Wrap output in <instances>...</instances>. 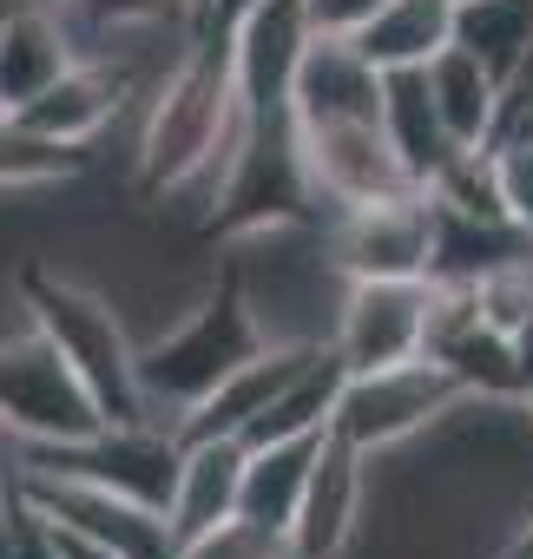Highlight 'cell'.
<instances>
[{"mask_svg":"<svg viewBox=\"0 0 533 559\" xmlns=\"http://www.w3.org/2000/svg\"><path fill=\"white\" fill-rule=\"evenodd\" d=\"M139 93V80L126 73V67H112V60H73L21 119L40 132V139H54V145H73V152H93L99 139H106V126L126 112V99Z\"/></svg>","mask_w":533,"mask_h":559,"instance_id":"11","label":"cell"},{"mask_svg":"<svg viewBox=\"0 0 533 559\" xmlns=\"http://www.w3.org/2000/svg\"><path fill=\"white\" fill-rule=\"evenodd\" d=\"M382 8H389V0H304L310 34H350V40H356Z\"/></svg>","mask_w":533,"mask_h":559,"instance_id":"23","label":"cell"},{"mask_svg":"<svg viewBox=\"0 0 533 559\" xmlns=\"http://www.w3.org/2000/svg\"><path fill=\"white\" fill-rule=\"evenodd\" d=\"M487 171H494L507 224L533 237V139H494L487 145Z\"/></svg>","mask_w":533,"mask_h":559,"instance_id":"22","label":"cell"},{"mask_svg":"<svg viewBox=\"0 0 533 559\" xmlns=\"http://www.w3.org/2000/svg\"><path fill=\"white\" fill-rule=\"evenodd\" d=\"M323 263L336 270V284H350V276H435V198H428V185L336 211Z\"/></svg>","mask_w":533,"mask_h":559,"instance_id":"7","label":"cell"},{"mask_svg":"<svg viewBox=\"0 0 533 559\" xmlns=\"http://www.w3.org/2000/svg\"><path fill=\"white\" fill-rule=\"evenodd\" d=\"M284 119H382V73L350 34H310Z\"/></svg>","mask_w":533,"mask_h":559,"instance_id":"13","label":"cell"},{"mask_svg":"<svg viewBox=\"0 0 533 559\" xmlns=\"http://www.w3.org/2000/svg\"><path fill=\"white\" fill-rule=\"evenodd\" d=\"M21 310L60 349V362L80 376V389L93 395L106 428L152 421L145 382H139V336H132L126 310L106 290L80 284V276H60V270H27L21 276Z\"/></svg>","mask_w":533,"mask_h":559,"instance_id":"1","label":"cell"},{"mask_svg":"<svg viewBox=\"0 0 533 559\" xmlns=\"http://www.w3.org/2000/svg\"><path fill=\"white\" fill-rule=\"evenodd\" d=\"M454 40L500 80V93H507V80H513V67L526 60V47H533V0H461L454 8Z\"/></svg>","mask_w":533,"mask_h":559,"instance_id":"19","label":"cell"},{"mask_svg":"<svg viewBox=\"0 0 533 559\" xmlns=\"http://www.w3.org/2000/svg\"><path fill=\"white\" fill-rule=\"evenodd\" d=\"M461 402H474V395L435 356H415V362H389V369L343 376V395H336L330 428L350 435L363 454H389V448L415 441L422 428H435L441 415H454Z\"/></svg>","mask_w":533,"mask_h":559,"instance_id":"5","label":"cell"},{"mask_svg":"<svg viewBox=\"0 0 533 559\" xmlns=\"http://www.w3.org/2000/svg\"><path fill=\"white\" fill-rule=\"evenodd\" d=\"M428 304H435V276H350L330 330L336 362L363 376L428 356Z\"/></svg>","mask_w":533,"mask_h":559,"instance_id":"6","label":"cell"},{"mask_svg":"<svg viewBox=\"0 0 533 559\" xmlns=\"http://www.w3.org/2000/svg\"><path fill=\"white\" fill-rule=\"evenodd\" d=\"M284 132H291V158H297L310 204L350 211V204L422 191L395 139L382 132V119H284Z\"/></svg>","mask_w":533,"mask_h":559,"instance_id":"3","label":"cell"},{"mask_svg":"<svg viewBox=\"0 0 533 559\" xmlns=\"http://www.w3.org/2000/svg\"><path fill=\"white\" fill-rule=\"evenodd\" d=\"M422 73H428V93H435V106H441V119H448V132H454L461 152H481V145L500 139V106H507V93H500V80H494L461 40H454L448 53H435Z\"/></svg>","mask_w":533,"mask_h":559,"instance_id":"16","label":"cell"},{"mask_svg":"<svg viewBox=\"0 0 533 559\" xmlns=\"http://www.w3.org/2000/svg\"><path fill=\"white\" fill-rule=\"evenodd\" d=\"M244 461H250V441H237V435L185 441V454H178V487H171V507H165L171 552H185V546L204 539L211 526L237 520V507H244Z\"/></svg>","mask_w":533,"mask_h":559,"instance_id":"12","label":"cell"},{"mask_svg":"<svg viewBox=\"0 0 533 559\" xmlns=\"http://www.w3.org/2000/svg\"><path fill=\"white\" fill-rule=\"evenodd\" d=\"M14 487L34 513H47L54 526H73L86 539H106L132 559H178L171 552V526L158 507L106 487V480H86V474H54V467H14Z\"/></svg>","mask_w":533,"mask_h":559,"instance_id":"8","label":"cell"},{"mask_svg":"<svg viewBox=\"0 0 533 559\" xmlns=\"http://www.w3.org/2000/svg\"><path fill=\"white\" fill-rule=\"evenodd\" d=\"M99 408L80 389V376L60 362V349L27 323L21 336H0V435L8 448H54L99 435Z\"/></svg>","mask_w":533,"mask_h":559,"instance_id":"4","label":"cell"},{"mask_svg":"<svg viewBox=\"0 0 533 559\" xmlns=\"http://www.w3.org/2000/svg\"><path fill=\"white\" fill-rule=\"evenodd\" d=\"M382 132L395 139V152H402V165L415 171V185H428L441 165L461 158V145H454V132H448V119H441V106H435L422 67L382 73Z\"/></svg>","mask_w":533,"mask_h":559,"instance_id":"15","label":"cell"},{"mask_svg":"<svg viewBox=\"0 0 533 559\" xmlns=\"http://www.w3.org/2000/svg\"><path fill=\"white\" fill-rule=\"evenodd\" d=\"M73 40L80 34H99V27H198V8L191 0H73L60 8Z\"/></svg>","mask_w":533,"mask_h":559,"instance_id":"21","label":"cell"},{"mask_svg":"<svg viewBox=\"0 0 533 559\" xmlns=\"http://www.w3.org/2000/svg\"><path fill=\"white\" fill-rule=\"evenodd\" d=\"M34 8H73V0H34Z\"/></svg>","mask_w":533,"mask_h":559,"instance_id":"27","label":"cell"},{"mask_svg":"<svg viewBox=\"0 0 533 559\" xmlns=\"http://www.w3.org/2000/svg\"><path fill=\"white\" fill-rule=\"evenodd\" d=\"M363 493H369V454L330 428L317 461H310L297 520H291L297 559H343V546L356 539V520H363Z\"/></svg>","mask_w":533,"mask_h":559,"instance_id":"10","label":"cell"},{"mask_svg":"<svg viewBox=\"0 0 533 559\" xmlns=\"http://www.w3.org/2000/svg\"><path fill=\"white\" fill-rule=\"evenodd\" d=\"M277 330L263 323V310L244 297L237 276H224L217 290H204L191 310H178L152 343H139V382H145V408L152 421L178 428L244 356H257Z\"/></svg>","mask_w":533,"mask_h":559,"instance_id":"2","label":"cell"},{"mask_svg":"<svg viewBox=\"0 0 533 559\" xmlns=\"http://www.w3.org/2000/svg\"><path fill=\"white\" fill-rule=\"evenodd\" d=\"M47 520V513H40ZM54 526V520H47ZM54 546H60V559H132V552H119V546H106V539H86V533H73V526H54Z\"/></svg>","mask_w":533,"mask_h":559,"instance_id":"24","label":"cell"},{"mask_svg":"<svg viewBox=\"0 0 533 559\" xmlns=\"http://www.w3.org/2000/svg\"><path fill=\"white\" fill-rule=\"evenodd\" d=\"M323 435L330 428H317V435H284V441H257L250 448V461H244V520H257V526H277V533H291V520H297V500H304V480H310V461H317V448H323Z\"/></svg>","mask_w":533,"mask_h":559,"instance_id":"17","label":"cell"},{"mask_svg":"<svg viewBox=\"0 0 533 559\" xmlns=\"http://www.w3.org/2000/svg\"><path fill=\"white\" fill-rule=\"evenodd\" d=\"M73 60H80V40L67 14L21 0V14L0 27V112H27Z\"/></svg>","mask_w":533,"mask_h":559,"instance_id":"14","label":"cell"},{"mask_svg":"<svg viewBox=\"0 0 533 559\" xmlns=\"http://www.w3.org/2000/svg\"><path fill=\"white\" fill-rule=\"evenodd\" d=\"M191 8H198V27H204V21L217 14V0H191Z\"/></svg>","mask_w":533,"mask_h":559,"instance_id":"26","label":"cell"},{"mask_svg":"<svg viewBox=\"0 0 533 559\" xmlns=\"http://www.w3.org/2000/svg\"><path fill=\"white\" fill-rule=\"evenodd\" d=\"M317 349H323V336H271L257 356H244L185 421H178V441H204V435H250L263 415L277 408V395L317 362Z\"/></svg>","mask_w":533,"mask_h":559,"instance_id":"9","label":"cell"},{"mask_svg":"<svg viewBox=\"0 0 533 559\" xmlns=\"http://www.w3.org/2000/svg\"><path fill=\"white\" fill-rule=\"evenodd\" d=\"M80 158H86V152L40 139L21 112H0V191H8V198H21V191H47V185H67V178L80 171Z\"/></svg>","mask_w":533,"mask_h":559,"instance_id":"20","label":"cell"},{"mask_svg":"<svg viewBox=\"0 0 533 559\" xmlns=\"http://www.w3.org/2000/svg\"><path fill=\"white\" fill-rule=\"evenodd\" d=\"M14 500V448H8V435H0V507Z\"/></svg>","mask_w":533,"mask_h":559,"instance_id":"25","label":"cell"},{"mask_svg":"<svg viewBox=\"0 0 533 559\" xmlns=\"http://www.w3.org/2000/svg\"><path fill=\"white\" fill-rule=\"evenodd\" d=\"M454 8H461V0H389V8L356 34V47L369 53L376 73L428 67L435 53L454 47Z\"/></svg>","mask_w":533,"mask_h":559,"instance_id":"18","label":"cell"}]
</instances>
